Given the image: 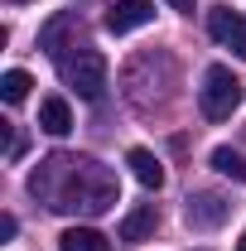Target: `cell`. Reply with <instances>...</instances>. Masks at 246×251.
<instances>
[{
    "label": "cell",
    "instance_id": "obj_1",
    "mask_svg": "<svg viewBox=\"0 0 246 251\" xmlns=\"http://www.w3.org/2000/svg\"><path fill=\"white\" fill-rule=\"evenodd\" d=\"M49 169L58 174L63 184H49V208L58 213H106L116 203V179L97 164V159H68V155H53Z\"/></svg>",
    "mask_w": 246,
    "mask_h": 251
},
{
    "label": "cell",
    "instance_id": "obj_2",
    "mask_svg": "<svg viewBox=\"0 0 246 251\" xmlns=\"http://www.w3.org/2000/svg\"><path fill=\"white\" fill-rule=\"evenodd\" d=\"M242 77L232 73V68H222V63H213L208 73H203V92H198V106H203V116L208 121H227L237 106H242Z\"/></svg>",
    "mask_w": 246,
    "mask_h": 251
},
{
    "label": "cell",
    "instance_id": "obj_3",
    "mask_svg": "<svg viewBox=\"0 0 246 251\" xmlns=\"http://www.w3.org/2000/svg\"><path fill=\"white\" fill-rule=\"evenodd\" d=\"M58 73L82 101H97V97L106 92V58L97 49H77L73 58H58Z\"/></svg>",
    "mask_w": 246,
    "mask_h": 251
},
{
    "label": "cell",
    "instance_id": "obj_4",
    "mask_svg": "<svg viewBox=\"0 0 246 251\" xmlns=\"http://www.w3.org/2000/svg\"><path fill=\"white\" fill-rule=\"evenodd\" d=\"M227 218H232V203H227L222 193H188L184 222L193 227V232H213V227H222Z\"/></svg>",
    "mask_w": 246,
    "mask_h": 251
},
{
    "label": "cell",
    "instance_id": "obj_5",
    "mask_svg": "<svg viewBox=\"0 0 246 251\" xmlns=\"http://www.w3.org/2000/svg\"><path fill=\"white\" fill-rule=\"evenodd\" d=\"M150 20H154V0H116L106 10V29L111 34H130L140 25H150Z\"/></svg>",
    "mask_w": 246,
    "mask_h": 251
},
{
    "label": "cell",
    "instance_id": "obj_6",
    "mask_svg": "<svg viewBox=\"0 0 246 251\" xmlns=\"http://www.w3.org/2000/svg\"><path fill=\"white\" fill-rule=\"evenodd\" d=\"M208 29H213V39H222L237 58H246V15H237V10H213V15H208Z\"/></svg>",
    "mask_w": 246,
    "mask_h": 251
},
{
    "label": "cell",
    "instance_id": "obj_7",
    "mask_svg": "<svg viewBox=\"0 0 246 251\" xmlns=\"http://www.w3.org/2000/svg\"><path fill=\"white\" fill-rule=\"evenodd\" d=\"M154 227H159V208H154V203H140V208H130L121 218L116 237H121V242H145V237H154Z\"/></svg>",
    "mask_w": 246,
    "mask_h": 251
},
{
    "label": "cell",
    "instance_id": "obj_8",
    "mask_svg": "<svg viewBox=\"0 0 246 251\" xmlns=\"http://www.w3.org/2000/svg\"><path fill=\"white\" fill-rule=\"evenodd\" d=\"M39 130L68 135V130H73V106H68L63 97H44V101H39Z\"/></svg>",
    "mask_w": 246,
    "mask_h": 251
},
{
    "label": "cell",
    "instance_id": "obj_9",
    "mask_svg": "<svg viewBox=\"0 0 246 251\" xmlns=\"http://www.w3.org/2000/svg\"><path fill=\"white\" fill-rule=\"evenodd\" d=\"M77 29V15H53L44 29H39V49L49 53V58H63V34Z\"/></svg>",
    "mask_w": 246,
    "mask_h": 251
},
{
    "label": "cell",
    "instance_id": "obj_10",
    "mask_svg": "<svg viewBox=\"0 0 246 251\" xmlns=\"http://www.w3.org/2000/svg\"><path fill=\"white\" fill-rule=\"evenodd\" d=\"M125 164H130V174H135L145 188H164V164H159L150 150H140V145H135V150L125 155Z\"/></svg>",
    "mask_w": 246,
    "mask_h": 251
},
{
    "label": "cell",
    "instance_id": "obj_11",
    "mask_svg": "<svg viewBox=\"0 0 246 251\" xmlns=\"http://www.w3.org/2000/svg\"><path fill=\"white\" fill-rule=\"evenodd\" d=\"M58 251H111V242L97 227H68L58 237Z\"/></svg>",
    "mask_w": 246,
    "mask_h": 251
},
{
    "label": "cell",
    "instance_id": "obj_12",
    "mask_svg": "<svg viewBox=\"0 0 246 251\" xmlns=\"http://www.w3.org/2000/svg\"><path fill=\"white\" fill-rule=\"evenodd\" d=\"M29 87H34V77L25 73V68H10V73L0 77V97H5L10 106H20V101L29 97Z\"/></svg>",
    "mask_w": 246,
    "mask_h": 251
},
{
    "label": "cell",
    "instance_id": "obj_13",
    "mask_svg": "<svg viewBox=\"0 0 246 251\" xmlns=\"http://www.w3.org/2000/svg\"><path fill=\"white\" fill-rule=\"evenodd\" d=\"M213 169H217V174H227V179H237V184H246V159L237 155V150H227V145H217V150H213Z\"/></svg>",
    "mask_w": 246,
    "mask_h": 251
},
{
    "label": "cell",
    "instance_id": "obj_14",
    "mask_svg": "<svg viewBox=\"0 0 246 251\" xmlns=\"http://www.w3.org/2000/svg\"><path fill=\"white\" fill-rule=\"evenodd\" d=\"M15 232H20V222H15V218H10V213H5V218H0V242H10Z\"/></svg>",
    "mask_w": 246,
    "mask_h": 251
},
{
    "label": "cell",
    "instance_id": "obj_15",
    "mask_svg": "<svg viewBox=\"0 0 246 251\" xmlns=\"http://www.w3.org/2000/svg\"><path fill=\"white\" fill-rule=\"evenodd\" d=\"M169 5H174V10H184V15H193V5H198V0H169Z\"/></svg>",
    "mask_w": 246,
    "mask_h": 251
},
{
    "label": "cell",
    "instance_id": "obj_16",
    "mask_svg": "<svg viewBox=\"0 0 246 251\" xmlns=\"http://www.w3.org/2000/svg\"><path fill=\"white\" fill-rule=\"evenodd\" d=\"M237 251H246V232H242V242H237Z\"/></svg>",
    "mask_w": 246,
    "mask_h": 251
},
{
    "label": "cell",
    "instance_id": "obj_17",
    "mask_svg": "<svg viewBox=\"0 0 246 251\" xmlns=\"http://www.w3.org/2000/svg\"><path fill=\"white\" fill-rule=\"evenodd\" d=\"M15 5H25V0H15Z\"/></svg>",
    "mask_w": 246,
    "mask_h": 251
}]
</instances>
